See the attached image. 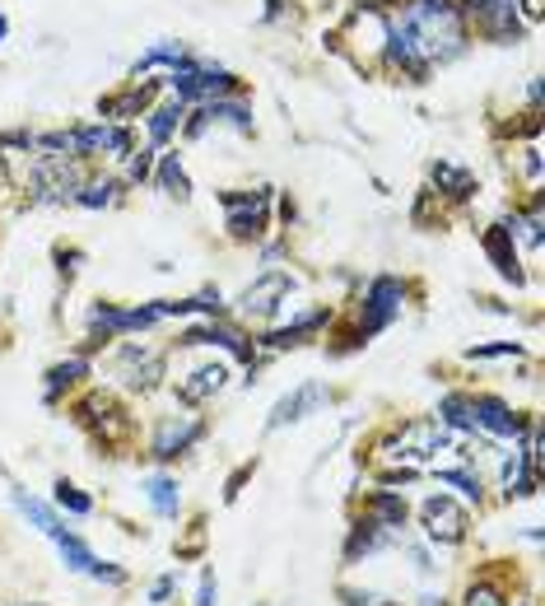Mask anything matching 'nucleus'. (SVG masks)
I'll use <instances>...</instances> for the list:
<instances>
[{"label":"nucleus","instance_id":"nucleus-35","mask_svg":"<svg viewBox=\"0 0 545 606\" xmlns=\"http://www.w3.org/2000/svg\"><path fill=\"white\" fill-rule=\"evenodd\" d=\"M518 354H522L518 340H494V346H471L466 360H518Z\"/></svg>","mask_w":545,"mask_h":606},{"label":"nucleus","instance_id":"nucleus-27","mask_svg":"<svg viewBox=\"0 0 545 606\" xmlns=\"http://www.w3.org/2000/svg\"><path fill=\"white\" fill-rule=\"evenodd\" d=\"M439 425L447 434H480L476 420H471V397H466V392H447L439 401Z\"/></svg>","mask_w":545,"mask_h":606},{"label":"nucleus","instance_id":"nucleus-34","mask_svg":"<svg viewBox=\"0 0 545 606\" xmlns=\"http://www.w3.org/2000/svg\"><path fill=\"white\" fill-rule=\"evenodd\" d=\"M173 555L178 559H200L206 555V518H196L192 527H186V541H178Z\"/></svg>","mask_w":545,"mask_h":606},{"label":"nucleus","instance_id":"nucleus-1","mask_svg":"<svg viewBox=\"0 0 545 606\" xmlns=\"http://www.w3.org/2000/svg\"><path fill=\"white\" fill-rule=\"evenodd\" d=\"M387 42H392V61L411 70L415 80L439 61H453L466 47V24L453 0H415L397 24H387Z\"/></svg>","mask_w":545,"mask_h":606},{"label":"nucleus","instance_id":"nucleus-42","mask_svg":"<svg viewBox=\"0 0 545 606\" xmlns=\"http://www.w3.org/2000/svg\"><path fill=\"white\" fill-rule=\"evenodd\" d=\"M340 597H346V606H373L378 602L373 593H360V588H340Z\"/></svg>","mask_w":545,"mask_h":606},{"label":"nucleus","instance_id":"nucleus-22","mask_svg":"<svg viewBox=\"0 0 545 606\" xmlns=\"http://www.w3.org/2000/svg\"><path fill=\"white\" fill-rule=\"evenodd\" d=\"M89 373H93L89 354H70V360L52 364V369H47V387H42V401H47V407H56V401H61V392H66V387H75L80 378H89Z\"/></svg>","mask_w":545,"mask_h":606},{"label":"nucleus","instance_id":"nucleus-40","mask_svg":"<svg viewBox=\"0 0 545 606\" xmlns=\"http://www.w3.org/2000/svg\"><path fill=\"white\" fill-rule=\"evenodd\" d=\"M56 261H61V280H75V271H80V261H85V253L80 247H56Z\"/></svg>","mask_w":545,"mask_h":606},{"label":"nucleus","instance_id":"nucleus-36","mask_svg":"<svg viewBox=\"0 0 545 606\" xmlns=\"http://www.w3.org/2000/svg\"><path fill=\"white\" fill-rule=\"evenodd\" d=\"M173 593H178V569H164L159 579L150 583V606H168V602H173Z\"/></svg>","mask_w":545,"mask_h":606},{"label":"nucleus","instance_id":"nucleus-33","mask_svg":"<svg viewBox=\"0 0 545 606\" xmlns=\"http://www.w3.org/2000/svg\"><path fill=\"white\" fill-rule=\"evenodd\" d=\"M182 117H186V113H182V103L154 107V113H150V140H154V145H164V140L178 131V121H182Z\"/></svg>","mask_w":545,"mask_h":606},{"label":"nucleus","instance_id":"nucleus-46","mask_svg":"<svg viewBox=\"0 0 545 606\" xmlns=\"http://www.w3.org/2000/svg\"><path fill=\"white\" fill-rule=\"evenodd\" d=\"M5 34H10V20H5V14H0V42H5Z\"/></svg>","mask_w":545,"mask_h":606},{"label":"nucleus","instance_id":"nucleus-15","mask_svg":"<svg viewBox=\"0 0 545 606\" xmlns=\"http://www.w3.org/2000/svg\"><path fill=\"white\" fill-rule=\"evenodd\" d=\"M168 85H173V93H178V103H186V99H220V93H229L233 89V75L229 70H206V66H178L173 75H168Z\"/></svg>","mask_w":545,"mask_h":606},{"label":"nucleus","instance_id":"nucleus-7","mask_svg":"<svg viewBox=\"0 0 545 606\" xmlns=\"http://www.w3.org/2000/svg\"><path fill=\"white\" fill-rule=\"evenodd\" d=\"M220 206L229 215V233L238 243H257L267 233V210H271V186L257 192H220Z\"/></svg>","mask_w":545,"mask_h":606},{"label":"nucleus","instance_id":"nucleus-21","mask_svg":"<svg viewBox=\"0 0 545 606\" xmlns=\"http://www.w3.org/2000/svg\"><path fill=\"white\" fill-rule=\"evenodd\" d=\"M364 513H368L373 523H382V527H392V532H401V527H406V518H411V504H406V494H401V490L378 486V490L364 494Z\"/></svg>","mask_w":545,"mask_h":606},{"label":"nucleus","instance_id":"nucleus-37","mask_svg":"<svg viewBox=\"0 0 545 606\" xmlns=\"http://www.w3.org/2000/svg\"><path fill=\"white\" fill-rule=\"evenodd\" d=\"M192 606H220V579H215L210 565L200 569V583H196V602Z\"/></svg>","mask_w":545,"mask_h":606},{"label":"nucleus","instance_id":"nucleus-24","mask_svg":"<svg viewBox=\"0 0 545 606\" xmlns=\"http://www.w3.org/2000/svg\"><path fill=\"white\" fill-rule=\"evenodd\" d=\"M145 500L154 508V518H178L182 513V486L178 476H145Z\"/></svg>","mask_w":545,"mask_h":606},{"label":"nucleus","instance_id":"nucleus-43","mask_svg":"<svg viewBox=\"0 0 545 606\" xmlns=\"http://www.w3.org/2000/svg\"><path fill=\"white\" fill-rule=\"evenodd\" d=\"M406 551H411V559H415V569H419V573H433V569H439V565L429 559V551H425V546H406Z\"/></svg>","mask_w":545,"mask_h":606},{"label":"nucleus","instance_id":"nucleus-8","mask_svg":"<svg viewBox=\"0 0 545 606\" xmlns=\"http://www.w3.org/2000/svg\"><path fill=\"white\" fill-rule=\"evenodd\" d=\"M206 439V420L200 415H159L154 420V439H150V457L154 462H178Z\"/></svg>","mask_w":545,"mask_h":606},{"label":"nucleus","instance_id":"nucleus-16","mask_svg":"<svg viewBox=\"0 0 545 606\" xmlns=\"http://www.w3.org/2000/svg\"><path fill=\"white\" fill-rule=\"evenodd\" d=\"M178 346L182 350H196V346H220V350H229L233 360H243V364H252V340H243L233 326H220V322H200V326H192V332H182L178 336Z\"/></svg>","mask_w":545,"mask_h":606},{"label":"nucleus","instance_id":"nucleus-26","mask_svg":"<svg viewBox=\"0 0 545 606\" xmlns=\"http://www.w3.org/2000/svg\"><path fill=\"white\" fill-rule=\"evenodd\" d=\"M154 182H159V192H164L168 201H178V206H182V201H192V178H186V168H182L178 154H164Z\"/></svg>","mask_w":545,"mask_h":606},{"label":"nucleus","instance_id":"nucleus-45","mask_svg":"<svg viewBox=\"0 0 545 606\" xmlns=\"http://www.w3.org/2000/svg\"><path fill=\"white\" fill-rule=\"evenodd\" d=\"M522 10H527V20H541V0H527Z\"/></svg>","mask_w":545,"mask_h":606},{"label":"nucleus","instance_id":"nucleus-23","mask_svg":"<svg viewBox=\"0 0 545 606\" xmlns=\"http://www.w3.org/2000/svg\"><path fill=\"white\" fill-rule=\"evenodd\" d=\"M429 182L439 186V192H443L447 201H471V196H476V178L466 173L462 164H447V159L429 164Z\"/></svg>","mask_w":545,"mask_h":606},{"label":"nucleus","instance_id":"nucleus-38","mask_svg":"<svg viewBox=\"0 0 545 606\" xmlns=\"http://www.w3.org/2000/svg\"><path fill=\"white\" fill-rule=\"evenodd\" d=\"M252 472H257V457H252V462H243L238 472H233V476L224 480V504H233V500H238V494H243V486H247V480H252Z\"/></svg>","mask_w":545,"mask_h":606},{"label":"nucleus","instance_id":"nucleus-5","mask_svg":"<svg viewBox=\"0 0 545 606\" xmlns=\"http://www.w3.org/2000/svg\"><path fill=\"white\" fill-rule=\"evenodd\" d=\"M75 415H80V425L93 434V443H103V448H121L135 434V420L127 415V407H117L107 392H89L80 407H75Z\"/></svg>","mask_w":545,"mask_h":606},{"label":"nucleus","instance_id":"nucleus-2","mask_svg":"<svg viewBox=\"0 0 545 606\" xmlns=\"http://www.w3.org/2000/svg\"><path fill=\"white\" fill-rule=\"evenodd\" d=\"M85 159L75 154H38L34 173H28V196L24 206H66L75 201V192L85 186Z\"/></svg>","mask_w":545,"mask_h":606},{"label":"nucleus","instance_id":"nucleus-18","mask_svg":"<svg viewBox=\"0 0 545 606\" xmlns=\"http://www.w3.org/2000/svg\"><path fill=\"white\" fill-rule=\"evenodd\" d=\"M480 247H485V257L494 261V271H499L504 280H512V285H522V261H518V243H512V229L508 224H490L485 233H480Z\"/></svg>","mask_w":545,"mask_h":606},{"label":"nucleus","instance_id":"nucleus-3","mask_svg":"<svg viewBox=\"0 0 545 606\" xmlns=\"http://www.w3.org/2000/svg\"><path fill=\"white\" fill-rule=\"evenodd\" d=\"M107 373H113L127 392L150 397V392H159L168 378V354L145 346V340H121V346L107 354Z\"/></svg>","mask_w":545,"mask_h":606},{"label":"nucleus","instance_id":"nucleus-41","mask_svg":"<svg viewBox=\"0 0 545 606\" xmlns=\"http://www.w3.org/2000/svg\"><path fill=\"white\" fill-rule=\"evenodd\" d=\"M522 173H527V182H532V186H541V145L522 150Z\"/></svg>","mask_w":545,"mask_h":606},{"label":"nucleus","instance_id":"nucleus-30","mask_svg":"<svg viewBox=\"0 0 545 606\" xmlns=\"http://www.w3.org/2000/svg\"><path fill=\"white\" fill-rule=\"evenodd\" d=\"M52 504H56L61 513H70V518H89V513H93V500H89L80 486H75V480H66V476H61L56 486H52Z\"/></svg>","mask_w":545,"mask_h":606},{"label":"nucleus","instance_id":"nucleus-6","mask_svg":"<svg viewBox=\"0 0 545 606\" xmlns=\"http://www.w3.org/2000/svg\"><path fill=\"white\" fill-rule=\"evenodd\" d=\"M294 289H299V280H294L289 271L257 275L252 285L243 289V299H238V318H247V322H271V318H280V308L289 304Z\"/></svg>","mask_w":545,"mask_h":606},{"label":"nucleus","instance_id":"nucleus-12","mask_svg":"<svg viewBox=\"0 0 545 606\" xmlns=\"http://www.w3.org/2000/svg\"><path fill=\"white\" fill-rule=\"evenodd\" d=\"M471 420H476L480 434H494V439H512V443H518L522 434H527V425H532V420H522L504 397H490V392L471 397Z\"/></svg>","mask_w":545,"mask_h":606},{"label":"nucleus","instance_id":"nucleus-31","mask_svg":"<svg viewBox=\"0 0 545 606\" xmlns=\"http://www.w3.org/2000/svg\"><path fill=\"white\" fill-rule=\"evenodd\" d=\"M154 99V85H135V89H127V93H121V99H103L99 103V113L103 117H131V113H140V107H145Z\"/></svg>","mask_w":545,"mask_h":606},{"label":"nucleus","instance_id":"nucleus-28","mask_svg":"<svg viewBox=\"0 0 545 606\" xmlns=\"http://www.w3.org/2000/svg\"><path fill=\"white\" fill-rule=\"evenodd\" d=\"M121 186H127V182H117V178H85V186H80V192H75V206H85V210H107V206H117V201H121Z\"/></svg>","mask_w":545,"mask_h":606},{"label":"nucleus","instance_id":"nucleus-4","mask_svg":"<svg viewBox=\"0 0 545 606\" xmlns=\"http://www.w3.org/2000/svg\"><path fill=\"white\" fill-rule=\"evenodd\" d=\"M419 532H425L429 546L457 551L471 541V508L453 500V494H425L419 500Z\"/></svg>","mask_w":545,"mask_h":606},{"label":"nucleus","instance_id":"nucleus-25","mask_svg":"<svg viewBox=\"0 0 545 606\" xmlns=\"http://www.w3.org/2000/svg\"><path fill=\"white\" fill-rule=\"evenodd\" d=\"M439 486H447V490H457L466 504H485V480H480V472H471V466H439Z\"/></svg>","mask_w":545,"mask_h":606},{"label":"nucleus","instance_id":"nucleus-9","mask_svg":"<svg viewBox=\"0 0 545 606\" xmlns=\"http://www.w3.org/2000/svg\"><path fill=\"white\" fill-rule=\"evenodd\" d=\"M326 401H332V387L326 383H317V378H308V383H299L294 392H285L271 407V420H267V434H280V429H289V425H303L308 415H317Z\"/></svg>","mask_w":545,"mask_h":606},{"label":"nucleus","instance_id":"nucleus-17","mask_svg":"<svg viewBox=\"0 0 545 606\" xmlns=\"http://www.w3.org/2000/svg\"><path fill=\"white\" fill-rule=\"evenodd\" d=\"M536 490H541V472L522 457V448L518 453H499V494H504V504L532 500Z\"/></svg>","mask_w":545,"mask_h":606},{"label":"nucleus","instance_id":"nucleus-13","mask_svg":"<svg viewBox=\"0 0 545 606\" xmlns=\"http://www.w3.org/2000/svg\"><path fill=\"white\" fill-rule=\"evenodd\" d=\"M159 322L154 304L145 308H117V304H93L89 308V332H103L107 340L113 336H127V332H145V326Z\"/></svg>","mask_w":545,"mask_h":606},{"label":"nucleus","instance_id":"nucleus-19","mask_svg":"<svg viewBox=\"0 0 545 606\" xmlns=\"http://www.w3.org/2000/svg\"><path fill=\"white\" fill-rule=\"evenodd\" d=\"M518 0H471V14L480 20V28H485L490 38H499V42H508V38H518L522 34V24H518Z\"/></svg>","mask_w":545,"mask_h":606},{"label":"nucleus","instance_id":"nucleus-48","mask_svg":"<svg viewBox=\"0 0 545 606\" xmlns=\"http://www.w3.org/2000/svg\"><path fill=\"white\" fill-rule=\"evenodd\" d=\"M10 606H47V602H10Z\"/></svg>","mask_w":545,"mask_h":606},{"label":"nucleus","instance_id":"nucleus-14","mask_svg":"<svg viewBox=\"0 0 545 606\" xmlns=\"http://www.w3.org/2000/svg\"><path fill=\"white\" fill-rule=\"evenodd\" d=\"M397 541H401V532H392V527H382V523H373L368 513H364V518L350 523L346 546H340V559H346V565H360V559L378 555V551H387V546H397Z\"/></svg>","mask_w":545,"mask_h":606},{"label":"nucleus","instance_id":"nucleus-29","mask_svg":"<svg viewBox=\"0 0 545 606\" xmlns=\"http://www.w3.org/2000/svg\"><path fill=\"white\" fill-rule=\"evenodd\" d=\"M462 606H508V588L494 579V573H480V579L466 583Z\"/></svg>","mask_w":545,"mask_h":606},{"label":"nucleus","instance_id":"nucleus-11","mask_svg":"<svg viewBox=\"0 0 545 606\" xmlns=\"http://www.w3.org/2000/svg\"><path fill=\"white\" fill-rule=\"evenodd\" d=\"M229 378H233V373H229V364H220V360H206V364H192V369H186L182 378H178V387H173V392H178V401H182V407H210V401H215V397H220L224 387H229Z\"/></svg>","mask_w":545,"mask_h":606},{"label":"nucleus","instance_id":"nucleus-47","mask_svg":"<svg viewBox=\"0 0 545 606\" xmlns=\"http://www.w3.org/2000/svg\"><path fill=\"white\" fill-rule=\"evenodd\" d=\"M508 606H541L536 597H522V602H508Z\"/></svg>","mask_w":545,"mask_h":606},{"label":"nucleus","instance_id":"nucleus-49","mask_svg":"<svg viewBox=\"0 0 545 606\" xmlns=\"http://www.w3.org/2000/svg\"><path fill=\"white\" fill-rule=\"evenodd\" d=\"M373 606H401V602H382V597H378V602H373Z\"/></svg>","mask_w":545,"mask_h":606},{"label":"nucleus","instance_id":"nucleus-44","mask_svg":"<svg viewBox=\"0 0 545 606\" xmlns=\"http://www.w3.org/2000/svg\"><path fill=\"white\" fill-rule=\"evenodd\" d=\"M10 192H14V178H10V164H5V154H0V206L10 201Z\"/></svg>","mask_w":545,"mask_h":606},{"label":"nucleus","instance_id":"nucleus-39","mask_svg":"<svg viewBox=\"0 0 545 606\" xmlns=\"http://www.w3.org/2000/svg\"><path fill=\"white\" fill-rule=\"evenodd\" d=\"M127 159H131V168H127V182H145V178L154 173V150H140V154L131 150Z\"/></svg>","mask_w":545,"mask_h":606},{"label":"nucleus","instance_id":"nucleus-32","mask_svg":"<svg viewBox=\"0 0 545 606\" xmlns=\"http://www.w3.org/2000/svg\"><path fill=\"white\" fill-rule=\"evenodd\" d=\"M159 61H168V66L178 70V66H186V61H192V56H186V47H182V42H154L150 52L135 61V75H145L150 66H159Z\"/></svg>","mask_w":545,"mask_h":606},{"label":"nucleus","instance_id":"nucleus-10","mask_svg":"<svg viewBox=\"0 0 545 606\" xmlns=\"http://www.w3.org/2000/svg\"><path fill=\"white\" fill-rule=\"evenodd\" d=\"M401 299H406V285H401L397 275H378L364 294V313H360V340L382 332V326H392L401 318Z\"/></svg>","mask_w":545,"mask_h":606},{"label":"nucleus","instance_id":"nucleus-20","mask_svg":"<svg viewBox=\"0 0 545 606\" xmlns=\"http://www.w3.org/2000/svg\"><path fill=\"white\" fill-rule=\"evenodd\" d=\"M326 322H332V313H326V308H313V313L294 318L289 326H275V332L261 336V350H267V354H275V350H294V346H303V340L313 336L317 326H326Z\"/></svg>","mask_w":545,"mask_h":606}]
</instances>
